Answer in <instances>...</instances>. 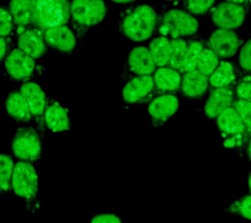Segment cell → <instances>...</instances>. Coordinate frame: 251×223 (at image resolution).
<instances>
[{"label": "cell", "instance_id": "6da1fadb", "mask_svg": "<svg viewBox=\"0 0 251 223\" xmlns=\"http://www.w3.org/2000/svg\"><path fill=\"white\" fill-rule=\"evenodd\" d=\"M158 22V14L151 5L131 4L121 13L118 30L132 42H145L156 32Z\"/></svg>", "mask_w": 251, "mask_h": 223}, {"label": "cell", "instance_id": "7a4b0ae2", "mask_svg": "<svg viewBox=\"0 0 251 223\" xmlns=\"http://www.w3.org/2000/svg\"><path fill=\"white\" fill-rule=\"evenodd\" d=\"M108 7L101 0H74L70 3V20L72 27L81 43L89 30L105 19Z\"/></svg>", "mask_w": 251, "mask_h": 223}, {"label": "cell", "instance_id": "3957f363", "mask_svg": "<svg viewBox=\"0 0 251 223\" xmlns=\"http://www.w3.org/2000/svg\"><path fill=\"white\" fill-rule=\"evenodd\" d=\"M200 28V22L184 9L170 8L158 15L156 32L158 36L170 40L185 39L195 36Z\"/></svg>", "mask_w": 251, "mask_h": 223}, {"label": "cell", "instance_id": "277c9868", "mask_svg": "<svg viewBox=\"0 0 251 223\" xmlns=\"http://www.w3.org/2000/svg\"><path fill=\"white\" fill-rule=\"evenodd\" d=\"M70 3L68 0H33L32 26L45 30L69 25Z\"/></svg>", "mask_w": 251, "mask_h": 223}, {"label": "cell", "instance_id": "5b68a950", "mask_svg": "<svg viewBox=\"0 0 251 223\" xmlns=\"http://www.w3.org/2000/svg\"><path fill=\"white\" fill-rule=\"evenodd\" d=\"M11 186L14 193L26 201L27 209L31 213L34 212L37 207L39 181L32 164L21 160L16 162Z\"/></svg>", "mask_w": 251, "mask_h": 223}, {"label": "cell", "instance_id": "8992f818", "mask_svg": "<svg viewBox=\"0 0 251 223\" xmlns=\"http://www.w3.org/2000/svg\"><path fill=\"white\" fill-rule=\"evenodd\" d=\"M43 138L37 128L22 126L17 128L11 143L13 155L21 161L33 163L42 155Z\"/></svg>", "mask_w": 251, "mask_h": 223}, {"label": "cell", "instance_id": "52a82bcc", "mask_svg": "<svg viewBox=\"0 0 251 223\" xmlns=\"http://www.w3.org/2000/svg\"><path fill=\"white\" fill-rule=\"evenodd\" d=\"M248 5H239L233 1H221L211 9V19L217 28L233 30L244 23Z\"/></svg>", "mask_w": 251, "mask_h": 223}, {"label": "cell", "instance_id": "ba28073f", "mask_svg": "<svg viewBox=\"0 0 251 223\" xmlns=\"http://www.w3.org/2000/svg\"><path fill=\"white\" fill-rule=\"evenodd\" d=\"M156 68L148 48L134 47L127 55L120 79L126 82L135 77L152 75Z\"/></svg>", "mask_w": 251, "mask_h": 223}, {"label": "cell", "instance_id": "9c48e42d", "mask_svg": "<svg viewBox=\"0 0 251 223\" xmlns=\"http://www.w3.org/2000/svg\"><path fill=\"white\" fill-rule=\"evenodd\" d=\"M3 63L6 75L14 81H29L36 71V60L17 47L7 54Z\"/></svg>", "mask_w": 251, "mask_h": 223}, {"label": "cell", "instance_id": "30bf717a", "mask_svg": "<svg viewBox=\"0 0 251 223\" xmlns=\"http://www.w3.org/2000/svg\"><path fill=\"white\" fill-rule=\"evenodd\" d=\"M19 90L26 99L31 117L33 121L36 124L37 130L40 133L42 138H44L47 130L45 124L44 115L47 100H48V96H47L41 86L35 82H25L20 87Z\"/></svg>", "mask_w": 251, "mask_h": 223}, {"label": "cell", "instance_id": "8fae6325", "mask_svg": "<svg viewBox=\"0 0 251 223\" xmlns=\"http://www.w3.org/2000/svg\"><path fill=\"white\" fill-rule=\"evenodd\" d=\"M152 75L135 77L125 82L122 89V99L126 104L134 105L149 102L156 97Z\"/></svg>", "mask_w": 251, "mask_h": 223}, {"label": "cell", "instance_id": "7c38bea8", "mask_svg": "<svg viewBox=\"0 0 251 223\" xmlns=\"http://www.w3.org/2000/svg\"><path fill=\"white\" fill-rule=\"evenodd\" d=\"M244 44L242 39L233 30L217 28L207 40V47L221 59H229L237 53Z\"/></svg>", "mask_w": 251, "mask_h": 223}, {"label": "cell", "instance_id": "4fadbf2b", "mask_svg": "<svg viewBox=\"0 0 251 223\" xmlns=\"http://www.w3.org/2000/svg\"><path fill=\"white\" fill-rule=\"evenodd\" d=\"M43 36L48 48L64 54L72 53L79 42L69 25L46 29L43 30Z\"/></svg>", "mask_w": 251, "mask_h": 223}, {"label": "cell", "instance_id": "5bb4252c", "mask_svg": "<svg viewBox=\"0 0 251 223\" xmlns=\"http://www.w3.org/2000/svg\"><path fill=\"white\" fill-rule=\"evenodd\" d=\"M179 106L177 96L175 94H161L149 101L147 111L152 124L159 126L174 116Z\"/></svg>", "mask_w": 251, "mask_h": 223}, {"label": "cell", "instance_id": "9a60e30c", "mask_svg": "<svg viewBox=\"0 0 251 223\" xmlns=\"http://www.w3.org/2000/svg\"><path fill=\"white\" fill-rule=\"evenodd\" d=\"M16 38V47L35 60L47 54L48 47L43 36V30L31 26Z\"/></svg>", "mask_w": 251, "mask_h": 223}, {"label": "cell", "instance_id": "2e32d148", "mask_svg": "<svg viewBox=\"0 0 251 223\" xmlns=\"http://www.w3.org/2000/svg\"><path fill=\"white\" fill-rule=\"evenodd\" d=\"M44 121L46 128L52 132L70 130L72 125L68 109L49 97L45 109Z\"/></svg>", "mask_w": 251, "mask_h": 223}, {"label": "cell", "instance_id": "e0dca14e", "mask_svg": "<svg viewBox=\"0 0 251 223\" xmlns=\"http://www.w3.org/2000/svg\"><path fill=\"white\" fill-rule=\"evenodd\" d=\"M235 99L232 87L214 89L204 105V113L209 119H217L223 111L232 106Z\"/></svg>", "mask_w": 251, "mask_h": 223}, {"label": "cell", "instance_id": "ac0fdd59", "mask_svg": "<svg viewBox=\"0 0 251 223\" xmlns=\"http://www.w3.org/2000/svg\"><path fill=\"white\" fill-rule=\"evenodd\" d=\"M5 110L15 122L26 126L33 121L28 104L19 89L13 90L5 100Z\"/></svg>", "mask_w": 251, "mask_h": 223}, {"label": "cell", "instance_id": "d6986e66", "mask_svg": "<svg viewBox=\"0 0 251 223\" xmlns=\"http://www.w3.org/2000/svg\"><path fill=\"white\" fill-rule=\"evenodd\" d=\"M182 75L179 71L169 66L157 68L152 75L156 93L161 95L180 91Z\"/></svg>", "mask_w": 251, "mask_h": 223}, {"label": "cell", "instance_id": "ffe728a7", "mask_svg": "<svg viewBox=\"0 0 251 223\" xmlns=\"http://www.w3.org/2000/svg\"><path fill=\"white\" fill-rule=\"evenodd\" d=\"M209 87V77L197 70L182 74L180 92L187 99H199L203 97Z\"/></svg>", "mask_w": 251, "mask_h": 223}, {"label": "cell", "instance_id": "44dd1931", "mask_svg": "<svg viewBox=\"0 0 251 223\" xmlns=\"http://www.w3.org/2000/svg\"><path fill=\"white\" fill-rule=\"evenodd\" d=\"M218 129L224 138L247 136L246 128L237 111L232 106L227 107L216 119Z\"/></svg>", "mask_w": 251, "mask_h": 223}, {"label": "cell", "instance_id": "7402d4cb", "mask_svg": "<svg viewBox=\"0 0 251 223\" xmlns=\"http://www.w3.org/2000/svg\"><path fill=\"white\" fill-rule=\"evenodd\" d=\"M237 78L234 64L227 60H221L217 69L209 77V86L213 89L230 87L234 85Z\"/></svg>", "mask_w": 251, "mask_h": 223}, {"label": "cell", "instance_id": "603a6c76", "mask_svg": "<svg viewBox=\"0 0 251 223\" xmlns=\"http://www.w3.org/2000/svg\"><path fill=\"white\" fill-rule=\"evenodd\" d=\"M148 49L157 68L169 66L172 56L170 39L162 36L155 37L149 43Z\"/></svg>", "mask_w": 251, "mask_h": 223}, {"label": "cell", "instance_id": "cb8c5ba5", "mask_svg": "<svg viewBox=\"0 0 251 223\" xmlns=\"http://www.w3.org/2000/svg\"><path fill=\"white\" fill-rule=\"evenodd\" d=\"M7 7L16 26H32L33 0H14L9 1Z\"/></svg>", "mask_w": 251, "mask_h": 223}, {"label": "cell", "instance_id": "d4e9b609", "mask_svg": "<svg viewBox=\"0 0 251 223\" xmlns=\"http://www.w3.org/2000/svg\"><path fill=\"white\" fill-rule=\"evenodd\" d=\"M15 164L12 156L1 153L0 155V190L1 195L12 190L11 182Z\"/></svg>", "mask_w": 251, "mask_h": 223}, {"label": "cell", "instance_id": "484cf974", "mask_svg": "<svg viewBox=\"0 0 251 223\" xmlns=\"http://www.w3.org/2000/svg\"><path fill=\"white\" fill-rule=\"evenodd\" d=\"M204 48L203 43L200 41L192 40L188 42L187 50L179 71L180 73L182 74L196 70L198 59Z\"/></svg>", "mask_w": 251, "mask_h": 223}, {"label": "cell", "instance_id": "4316f807", "mask_svg": "<svg viewBox=\"0 0 251 223\" xmlns=\"http://www.w3.org/2000/svg\"><path fill=\"white\" fill-rule=\"evenodd\" d=\"M221 59L208 47H205L200 54L196 70L209 77L219 66Z\"/></svg>", "mask_w": 251, "mask_h": 223}, {"label": "cell", "instance_id": "83f0119b", "mask_svg": "<svg viewBox=\"0 0 251 223\" xmlns=\"http://www.w3.org/2000/svg\"><path fill=\"white\" fill-rule=\"evenodd\" d=\"M172 43V56L169 66L180 71L186 50L188 42L185 39L171 40Z\"/></svg>", "mask_w": 251, "mask_h": 223}, {"label": "cell", "instance_id": "f1b7e54d", "mask_svg": "<svg viewBox=\"0 0 251 223\" xmlns=\"http://www.w3.org/2000/svg\"><path fill=\"white\" fill-rule=\"evenodd\" d=\"M16 28L17 26L9 8L1 5L0 8V37L14 38Z\"/></svg>", "mask_w": 251, "mask_h": 223}, {"label": "cell", "instance_id": "f546056e", "mask_svg": "<svg viewBox=\"0 0 251 223\" xmlns=\"http://www.w3.org/2000/svg\"><path fill=\"white\" fill-rule=\"evenodd\" d=\"M225 211L251 221V194L233 201Z\"/></svg>", "mask_w": 251, "mask_h": 223}, {"label": "cell", "instance_id": "4dcf8cb0", "mask_svg": "<svg viewBox=\"0 0 251 223\" xmlns=\"http://www.w3.org/2000/svg\"><path fill=\"white\" fill-rule=\"evenodd\" d=\"M233 107L241 117L249 138L251 136V102L235 99Z\"/></svg>", "mask_w": 251, "mask_h": 223}, {"label": "cell", "instance_id": "1f68e13d", "mask_svg": "<svg viewBox=\"0 0 251 223\" xmlns=\"http://www.w3.org/2000/svg\"><path fill=\"white\" fill-rule=\"evenodd\" d=\"M215 1H186L183 2L184 9L194 16L205 14L213 9Z\"/></svg>", "mask_w": 251, "mask_h": 223}, {"label": "cell", "instance_id": "d6a6232c", "mask_svg": "<svg viewBox=\"0 0 251 223\" xmlns=\"http://www.w3.org/2000/svg\"><path fill=\"white\" fill-rule=\"evenodd\" d=\"M239 68L245 72H251V38L245 42L239 51Z\"/></svg>", "mask_w": 251, "mask_h": 223}, {"label": "cell", "instance_id": "836d02e7", "mask_svg": "<svg viewBox=\"0 0 251 223\" xmlns=\"http://www.w3.org/2000/svg\"><path fill=\"white\" fill-rule=\"evenodd\" d=\"M233 89L235 99L251 102V79H242L237 82Z\"/></svg>", "mask_w": 251, "mask_h": 223}, {"label": "cell", "instance_id": "e575fe53", "mask_svg": "<svg viewBox=\"0 0 251 223\" xmlns=\"http://www.w3.org/2000/svg\"><path fill=\"white\" fill-rule=\"evenodd\" d=\"M248 137L247 136H229L226 138L223 142V146L225 148L235 149L242 148L246 144Z\"/></svg>", "mask_w": 251, "mask_h": 223}, {"label": "cell", "instance_id": "d590c367", "mask_svg": "<svg viewBox=\"0 0 251 223\" xmlns=\"http://www.w3.org/2000/svg\"><path fill=\"white\" fill-rule=\"evenodd\" d=\"M13 38L0 37V60L1 63H3L7 54L15 48Z\"/></svg>", "mask_w": 251, "mask_h": 223}, {"label": "cell", "instance_id": "8d00e7d4", "mask_svg": "<svg viewBox=\"0 0 251 223\" xmlns=\"http://www.w3.org/2000/svg\"><path fill=\"white\" fill-rule=\"evenodd\" d=\"M90 223H122V221L115 214L103 213L94 217Z\"/></svg>", "mask_w": 251, "mask_h": 223}, {"label": "cell", "instance_id": "74e56055", "mask_svg": "<svg viewBox=\"0 0 251 223\" xmlns=\"http://www.w3.org/2000/svg\"><path fill=\"white\" fill-rule=\"evenodd\" d=\"M246 152L249 159L251 160V136L249 137L246 143Z\"/></svg>", "mask_w": 251, "mask_h": 223}, {"label": "cell", "instance_id": "f35d334b", "mask_svg": "<svg viewBox=\"0 0 251 223\" xmlns=\"http://www.w3.org/2000/svg\"><path fill=\"white\" fill-rule=\"evenodd\" d=\"M113 2L116 3H119V4H123L126 5H128V4H131L132 3H134L133 1H127V0H125V1H113Z\"/></svg>", "mask_w": 251, "mask_h": 223}, {"label": "cell", "instance_id": "ab89813d", "mask_svg": "<svg viewBox=\"0 0 251 223\" xmlns=\"http://www.w3.org/2000/svg\"><path fill=\"white\" fill-rule=\"evenodd\" d=\"M248 186H249V191L251 192V172L250 174H249V175Z\"/></svg>", "mask_w": 251, "mask_h": 223}]
</instances>
